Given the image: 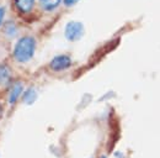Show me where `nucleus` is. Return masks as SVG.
<instances>
[{
    "mask_svg": "<svg viewBox=\"0 0 160 158\" xmlns=\"http://www.w3.org/2000/svg\"><path fill=\"white\" fill-rule=\"evenodd\" d=\"M35 51H36V40L32 36H23L15 43L12 55L18 62L25 63L33 57Z\"/></svg>",
    "mask_w": 160,
    "mask_h": 158,
    "instance_id": "1",
    "label": "nucleus"
},
{
    "mask_svg": "<svg viewBox=\"0 0 160 158\" xmlns=\"http://www.w3.org/2000/svg\"><path fill=\"white\" fill-rule=\"evenodd\" d=\"M84 32H85V29H84V25L80 21H69L65 25V29H64L65 39L72 41V42L81 39Z\"/></svg>",
    "mask_w": 160,
    "mask_h": 158,
    "instance_id": "2",
    "label": "nucleus"
},
{
    "mask_svg": "<svg viewBox=\"0 0 160 158\" xmlns=\"http://www.w3.org/2000/svg\"><path fill=\"white\" fill-rule=\"evenodd\" d=\"M72 66V59L69 56L67 55H59L57 57L51 61L49 63V68L54 72H62V71H65L68 69L69 67Z\"/></svg>",
    "mask_w": 160,
    "mask_h": 158,
    "instance_id": "3",
    "label": "nucleus"
},
{
    "mask_svg": "<svg viewBox=\"0 0 160 158\" xmlns=\"http://www.w3.org/2000/svg\"><path fill=\"white\" fill-rule=\"evenodd\" d=\"M12 3L16 13L23 16L30 15L36 6V0H12Z\"/></svg>",
    "mask_w": 160,
    "mask_h": 158,
    "instance_id": "4",
    "label": "nucleus"
},
{
    "mask_svg": "<svg viewBox=\"0 0 160 158\" xmlns=\"http://www.w3.org/2000/svg\"><path fill=\"white\" fill-rule=\"evenodd\" d=\"M23 92V85L21 82H15L10 90H9V103L10 104H15L18 101V99L20 98V95L22 94Z\"/></svg>",
    "mask_w": 160,
    "mask_h": 158,
    "instance_id": "5",
    "label": "nucleus"
},
{
    "mask_svg": "<svg viewBox=\"0 0 160 158\" xmlns=\"http://www.w3.org/2000/svg\"><path fill=\"white\" fill-rule=\"evenodd\" d=\"M62 3H63V0H38L40 6L42 8V10H44V11H53V10H56Z\"/></svg>",
    "mask_w": 160,
    "mask_h": 158,
    "instance_id": "6",
    "label": "nucleus"
},
{
    "mask_svg": "<svg viewBox=\"0 0 160 158\" xmlns=\"http://www.w3.org/2000/svg\"><path fill=\"white\" fill-rule=\"evenodd\" d=\"M11 79L10 68L6 64H0V85H5Z\"/></svg>",
    "mask_w": 160,
    "mask_h": 158,
    "instance_id": "7",
    "label": "nucleus"
},
{
    "mask_svg": "<svg viewBox=\"0 0 160 158\" xmlns=\"http://www.w3.org/2000/svg\"><path fill=\"white\" fill-rule=\"evenodd\" d=\"M2 27H4V34L8 35L9 37H14V36H16V34H18V26H16V24H15L14 21L4 22Z\"/></svg>",
    "mask_w": 160,
    "mask_h": 158,
    "instance_id": "8",
    "label": "nucleus"
},
{
    "mask_svg": "<svg viewBox=\"0 0 160 158\" xmlns=\"http://www.w3.org/2000/svg\"><path fill=\"white\" fill-rule=\"evenodd\" d=\"M36 99H37V92H36L33 88L27 89V90L23 93V97H22L23 103H25V104H27V105L33 104V103L36 101Z\"/></svg>",
    "mask_w": 160,
    "mask_h": 158,
    "instance_id": "9",
    "label": "nucleus"
},
{
    "mask_svg": "<svg viewBox=\"0 0 160 158\" xmlns=\"http://www.w3.org/2000/svg\"><path fill=\"white\" fill-rule=\"evenodd\" d=\"M5 16H6V8L5 6H0V27L5 22Z\"/></svg>",
    "mask_w": 160,
    "mask_h": 158,
    "instance_id": "10",
    "label": "nucleus"
},
{
    "mask_svg": "<svg viewBox=\"0 0 160 158\" xmlns=\"http://www.w3.org/2000/svg\"><path fill=\"white\" fill-rule=\"evenodd\" d=\"M79 1L80 0H63V4H64V6H67V8H72V6L77 5Z\"/></svg>",
    "mask_w": 160,
    "mask_h": 158,
    "instance_id": "11",
    "label": "nucleus"
},
{
    "mask_svg": "<svg viewBox=\"0 0 160 158\" xmlns=\"http://www.w3.org/2000/svg\"><path fill=\"white\" fill-rule=\"evenodd\" d=\"M1 115H2V105L0 104V118H1Z\"/></svg>",
    "mask_w": 160,
    "mask_h": 158,
    "instance_id": "12",
    "label": "nucleus"
},
{
    "mask_svg": "<svg viewBox=\"0 0 160 158\" xmlns=\"http://www.w3.org/2000/svg\"><path fill=\"white\" fill-rule=\"evenodd\" d=\"M102 158H106V157H102Z\"/></svg>",
    "mask_w": 160,
    "mask_h": 158,
    "instance_id": "13",
    "label": "nucleus"
}]
</instances>
